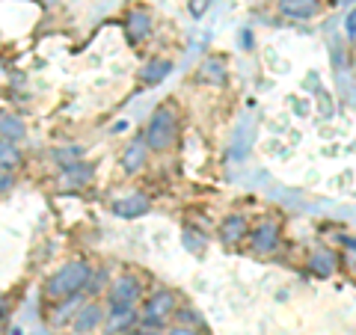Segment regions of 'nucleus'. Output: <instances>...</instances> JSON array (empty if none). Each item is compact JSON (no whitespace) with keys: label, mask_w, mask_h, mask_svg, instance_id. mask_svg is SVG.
Returning <instances> with one entry per match:
<instances>
[{"label":"nucleus","mask_w":356,"mask_h":335,"mask_svg":"<svg viewBox=\"0 0 356 335\" xmlns=\"http://www.w3.org/2000/svg\"><path fill=\"white\" fill-rule=\"evenodd\" d=\"M143 137H146L149 149L154 154L172 152L178 146V137H181V113H178V107L172 101L154 107V113L146 122V131H143Z\"/></svg>","instance_id":"obj_1"},{"label":"nucleus","mask_w":356,"mask_h":335,"mask_svg":"<svg viewBox=\"0 0 356 335\" xmlns=\"http://www.w3.org/2000/svg\"><path fill=\"white\" fill-rule=\"evenodd\" d=\"M89 273H92V264H89L86 259L65 261L57 273L48 276V282H44V297H48L51 303H60V300H69L74 294H83Z\"/></svg>","instance_id":"obj_2"},{"label":"nucleus","mask_w":356,"mask_h":335,"mask_svg":"<svg viewBox=\"0 0 356 335\" xmlns=\"http://www.w3.org/2000/svg\"><path fill=\"white\" fill-rule=\"evenodd\" d=\"M178 294L172 288H154V291L140 303V323L152 329H166L175 320L178 311Z\"/></svg>","instance_id":"obj_3"},{"label":"nucleus","mask_w":356,"mask_h":335,"mask_svg":"<svg viewBox=\"0 0 356 335\" xmlns=\"http://www.w3.org/2000/svg\"><path fill=\"white\" fill-rule=\"evenodd\" d=\"M143 294H146V285L137 273H119L113 282H110L107 294H104V309L107 311H125V309H137L143 303Z\"/></svg>","instance_id":"obj_4"},{"label":"nucleus","mask_w":356,"mask_h":335,"mask_svg":"<svg viewBox=\"0 0 356 335\" xmlns=\"http://www.w3.org/2000/svg\"><path fill=\"white\" fill-rule=\"evenodd\" d=\"M247 247H250L252 255H259V259H270V255H276L282 247V226L276 220L255 222V226L250 229Z\"/></svg>","instance_id":"obj_5"},{"label":"nucleus","mask_w":356,"mask_h":335,"mask_svg":"<svg viewBox=\"0 0 356 335\" xmlns=\"http://www.w3.org/2000/svg\"><path fill=\"white\" fill-rule=\"evenodd\" d=\"M104 318H107V309L102 300H86V303L81 306V311L74 315L72 320V335H92L104 327Z\"/></svg>","instance_id":"obj_6"},{"label":"nucleus","mask_w":356,"mask_h":335,"mask_svg":"<svg viewBox=\"0 0 356 335\" xmlns=\"http://www.w3.org/2000/svg\"><path fill=\"white\" fill-rule=\"evenodd\" d=\"M149 211H152V196H146L143 190H131V193L110 202V214L119 220H137V217H146Z\"/></svg>","instance_id":"obj_7"},{"label":"nucleus","mask_w":356,"mask_h":335,"mask_svg":"<svg viewBox=\"0 0 356 335\" xmlns=\"http://www.w3.org/2000/svg\"><path fill=\"white\" fill-rule=\"evenodd\" d=\"M152 30H154V18H152L149 9L131 6L125 13V36L131 44H143L152 36Z\"/></svg>","instance_id":"obj_8"},{"label":"nucleus","mask_w":356,"mask_h":335,"mask_svg":"<svg viewBox=\"0 0 356 335\" xmlns=\"http://www.w3.org/2000/svg\"><path fill=\"white\" fill-rule=\"evenodd\" d=\"M149 154H152V149H149V142H146V137H140L137 140H131L125 149H122V154H119V166H122V172L125 175H137V172H143L146 170V163H149Z\"/></svg>","instance_id":"obj_9"},{"label":"nucleus","mask_w":356,"mask_h":335,"mask_svg":"<svg viewBox=\"0 0 356 335\" xmlns=\"http://www.w3.org/2000/svg\"><path fill=\"white\" fill-rule=\"evenodd\" d=\"M196 81L205 83V86H226V81H229V63H226V57L208 54V57L196 65Z\"/></svg>","instance_id":"obj_10"},{"label":"nucleus","mask_w":356,"mask_h":335,"mask_svg":"<svg viewBox=\"0 0 356 335\" xmlns=\"http://www.w3.org/2000/svg\"><path fill=\"white\" fill-rule=\"evenodd\" d=\"M217 234H220L222 247H241V243L250 238V220L243 214H229L226 220L220 222Z\"/></svg>","instance_id":"obj_11"},{"label":"nucleus","mask_w":356,"mask_h":335,"mask_svg":"<svg viewBox=\"0 0 356 335\" xmlns=\"http://www.w3.org/2000/svg\"><path fill=\"white\" fill-rule=\"evenodd\" d=\"M92 178H95V163H89V161H74V163L60 166V184L69 190H83Z\"/></svg>","instance_id":"obj_12"},{"label":"nucleus","mask_w":356,"mask_h":335,"mask_svg":"<svg viewBox=\"0 0 356 335\" xmlns=\"http://www.w3.org/2000/svg\"><path fill=\"white\" fill-rule=\"evenodd\" d=\"M83 303H86V297H83V294H74V297H69V300H60V303H54L51 315H48V323H51L54 329L72 327V320H74L77 311H81Z\"/></svg>","instance_id":"obj_13"},{"label":"nucleus","mask_w":356,"mask_h":335,"mask_svg":"<svg viewBox=\"0 0 356 335\" xmlns=\"http://www.w3.org/2000/svg\"><path fill=\"white\" fill-rule=\"evenodd\" d=\"M321 0H280L276 9H280V15L288 18V21H312L318 13H321Z\"/></svg>","instance_id":"obj_14"},{"label":"nucleus","mask_w":356,"mask_h":335,"mask_svg":"<svg viewBox=\"0 0 356 335\" xmlns=\"http://www.w3.org/2000/svg\"><path fill=\"white\" fill-rule=\"evenodd\" d=\"M140 323V309H125V311H107L104 318V335H128Z\"/></svg>","instance_id":"obj_15"},{"label":"nucleus","mask_w":356,"mask_h":335,"mask_svg":"<svg viewBox=\"0 0 356 335\" xmlns=\"http://www.w3.org/2000/svg\"><path fill=\"white\" fill-rule=\"evenodd\" d=\"M309 270L315 273L318 279H330L332 273H336V267H339V255L332 252V250H327V247H321V250H315L309 255Z\"/></svg>","instance_id":"obj_16"},{"label":"nucleus","mask_w":356,"mask_h":335,"mask_svg":"<svg viewBox=\"0 0 356 335\" xmlns=\"http://www.w3.org/2000/svg\"><path fill=\"white\" fill-rule=\"evenodd\" d=\"M110 282H113V279H110V270L104 264L92 267V273H89V279H86V288H83V297L86 300H102L107 294Z\"/></svg>","instance_id":"obj_17"},{"label":"nucleus","mask_w":356,"mask_h":335,"mask_svg":"<svg viewBox=\"0 0 356 335\" xmlns=\"http://www.w3.org/2000/svg\"><path fill=\"white\" fill-rule=\"evenodd\" d=\"M166 74H172V63L166 57H154L140 69V81L146 86H158L166 81Z\"/></svg>","instance_id":"obj_18"},{"label":"nucleus","mask_w":356,"mask_h":335,"mask_svg":"<svg viewBox=\"0 0 356 335\" xmlns=\"http://www.w3.org/2000/svg\"><path fill=\"white\" fill-rule=\"evenodd\" d=\"M0 137L18 146V142L27 137V125H24V122H21V116H15V113H0Z\"/></svg>","instance_id":"obj_19"},{"label":"nucleus","mask_w":356,"mask_h":335,"mask_svg":"<svg viewBox=\"0 0 356 335\" xmlns=\"http://www.w3.org/2000/svg\"><path fill=\"white\" fill-rule=\"evenodd\" d=\"M21 163H24V158H21V149L15 146V142H9V140L0 137V170L15 172Z\"/></svg>","instance_id":"obj_20"},{"label":"nucleus","mask_w":356,"mask_h":335,"mask_svg":"<svg viewBox=\"0 0 356 335\" xmlns=\"http://www.w3.org/2000/svg\"><path fill=\"white\" fill-rule=\"evenodd\" d=\"M181 238H184V250H191V252H202L205 243H208L205 231H199V229H193V226H187V229L181 231Z\"/></svg>","instance_id":"obj_21"},{"label":"nucleus","mask_w":356,"mask_h":335,"mask_svg":"<svg viewBox=\"0 0 356 335\" xmlns=\"http://www.w3.org/2000/svg\"><path fill=\"white\" fill-rule=\"evenodd\" d=\"M172 323H181V327H193V329H199V327H202V318H199V311L191 309V306H178Z\"/></svg>","instance_id":"obj_22"},{"label":"nucleus","mask_w":356,"mask_h":335,"mask_svg":"<svg viewBox=\"0 0 356 335\" xmlns=\"http://www.w3.org/2000/svg\"><path fill=\"white\" fill-rule=\"evenodd\" d=\"M81 158H83L81 146H65V149H54V161H60V166H65V163H74V161H81Z\"/></svg>","instance_id":"obj_23"},{"label":"nucleus","mask_w":356,"mask_h":335,"mask_svg":"<svg viewBox=\"0 0 356 335\" xmlns=\"http://www.w3.org/2000/svg\"><path fill=\"white\" fill-rule=\"evenodd\" d=\"M166 335H202V329H193V327H181V323H172V327H166Z\"/></svg>","instance_id":"obj_24"},{"label":"nucleus","mask_w":356,"mask_h":335,"mask_svg":"<svg viewBox=\"0 0 356 335\" xmlns=\"http://www.w3.org/2000/svg\"><path fill=\"white\" fill-rule=\"evenodd\" d=\"M344 33H348L350 39H356V6L350 9L348 15H344Z\"/></svg>","instance_id":"obj_25"},{"label":"nucleus","mask_w":356,"mask_h":335,"mask_svg":"<svg viewBox=\"0 0 356 335\" xmlns=\"http://www.w3.org/2000/svg\"><path fill=\"white\" fill-rule=\"evenodd\" d=\"M128 335H166V329H152V327H143V323H137Z\"/></svg>","instance_id":"obj_26"},{"label":"nucleus","mask_w":356,"mask_h":335,"mask_svg":"<svg viewBox=\"0 0 356 335\" xmlns=\"http://www.w3.org/2000/svg\"><path fill=\"white\" fill-rule=\"evenodd\" d=\"M13 181H15V175H13V172H6V170L0 172V193H3L6 187H13Z\"/></svg>","instance_id":"obj_27"},{"label":"nucleus","mask_w":356,"mask_h":335,"mask_svg":"<svg viewBox=\"0 0 356 335\" xmlns=\"http://www.w3.org/2000/svg\"><path fill=\"white\" fill-rule=\"evenodd\" d=\"M330 3H336V6H344V3H356V0H330Z\"/></svg>","instance_id":"obj_28"},{"label":"nucleus","mask_w":356,"mask_h":335,"mask_svg":"<svg viewBox=\"0 0 356 335\" xmlns=\"http://www.w3.org/2000/svg\"><path fill=\"white\" fill-rule=\"evenodd\" d=\"M0 172H3V170H0Z\"/></svg>","instance_id":"obj_29"}]
</instances>
